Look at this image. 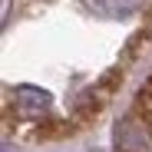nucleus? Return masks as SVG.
<instances>
[{"mask_svg":"<svg viewBox=\"0 0 152 152\" xmlns=\"http://www.w3.org/2000/svg\"><path fill=\"white\" fill-rule=\"evenodd\" d=\"M13 103H17V109L23 116H43L53 106V96L46 89H40V86H17L13 89Z\"/></svg>","mask_w":152,"mask_h":152,"instance_id":"f257e3e1","label":"nucleus"},{"mask_svg":"<svg viewBox=\"0 0 152 152\" xmlns=\"http://www.w3.org/2000/svg\"><path fill=\"white\" fill-rule=\"evenodd\" d=\"M83 4L99 17H129V13H139L149 0H83Z\"/></svg>","mask_w":152,"mask_h":152,"instance_id":"f03ea898","label":"nucleus"}]
</instances>
